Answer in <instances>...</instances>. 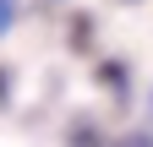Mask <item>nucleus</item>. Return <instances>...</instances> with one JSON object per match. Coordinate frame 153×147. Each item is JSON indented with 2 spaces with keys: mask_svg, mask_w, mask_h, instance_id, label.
Instances as JSON below:
<instances>
[{
  "mask_svg": "<svg viewBox=\"0 0 153 147\" xmlns=\"http://www.w3.org/2000/svg\"><path fill=\"white\" fill-rule=\"evenodd\" d=\"M11 22H16V0H0V33H6Z\"/></svg>",
  "mask_w": 153,
  "mask_h": 147,
  "instance_id": "2",
  "label": "nucleus"
},
{
  "mask_svg": "<svg viewBox=\"0 0 153 147\" xmlns=\"http://www.w3.org/2000/svg\"><path fill=\"white\" fill-rule=\"evenodd\" d=\"M6 87H11V76H6V71H0V104H6V98H11V93H6Z\"/></svg>",
  "mask_w": 153,
  "mask_h": 147,
  "instance_id": "3",
  "label": "nucleus"
},
{
  "mask_svg": "<svg viewBox=\"0 0 153 147\" xmlns=\"http://www.w3.org/2000/svg\"><path fill=\"white\" fill-rule=\"evenodd\" d=\"M99 76H104V87H120V98H126V65L104 60V65H99Z\"/></svg>",
  "mask_w": 153,
  "mask_h": 147,
  "instance_id": "1",
  "label": "nucleus"
}]
</instances>
